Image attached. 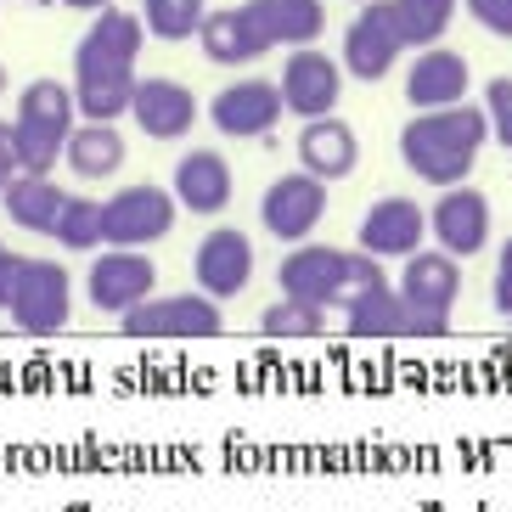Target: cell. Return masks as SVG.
Segmentation results:
<instances>
[{
    "label": "cell",
    "instance_id": "33",
    "mask_svg": "<svg viewBox=\"0 0 512 512\" xmlns=\"http://www.w3.org/2000/svg\"><path fill=\"white\" fill-rule=\"evenodd\" d=\"M490 304H496V316L512 321V237L501 242V254H496V287H490Z\"/></svg>",
    "mask_w": 512,
    "mask_h": 512
},
{
    "label": "cell",
    "instance_id": "6",
    "mask_svg": "<svg viewBox=\"0 0 512 512\" xmlns=\"http://www.w3.org/2000/svg\"><path fill=\"white\" fill-rule=\"evenodd\" d=\"M349 265H355V248H327V242H293L276 265V287L287 299L321 304V310H344L349 299Z\"/></svg>",
    "mask_w": 512,
    "mask_h": 512
},
{
    "label": "cell",
    "instance_id": "29",
    "mask_svg": "<svg viewBox=\"0 0 512 512\" xmlns=\"http://www.w3.org/2000/svg\"><path fill=\"white\" fill-rule=\"evenodd\" d=\"M203 17H209V0H141V23H147V34L152 40H169V46L197 40Z\"/></svg>",
    "mask_w": 512,
    "mask_h": 512
},
{
    "label": "cell",
    "instance_id": "36",
    "mask_svg": "<svg viewBox=\"0 0 512 512\" xmlns=\"http://www.w3.org/2000/svg\"><path fill=\"white\" fill-rule=\"evenodd\" d=\"M57 6H68V12H102V6H119V0H57Z\"/></svg>",
    "mask_w": 512,
    "mask_h": 512
},
{
    "label": "cell",
    "instance_id": "17",
    "mask_svg": "<svg viewBox=\"0 0 512 512\" xmlns=\"http://www.w3.org/2000/svg\"><path fill=\"white\" fill-rule=\"evenodd\" d=\"M147 40L152 34H147V23H141V12L102 6V12H91V29L79 34L74 68H136Z\"/></svg>",
    "mask_w": 512,
    "mask_h": 512
},
{
    "label": "cell",
    "instance_id": "23",
    "mask_svg": "<svg viewBox=\"0 0 512 512\" xmlns=\"http://www.w3.org/2000/svg\"><path fill=\"white\" fill-rule=\"evenodd\" d=\"M124 158H130V147H124L119 124H96V119H79L74 136H68V152H62V164L74 169L79 181H113Z\"/></svg>",
    "mask_w": 512,
    "mask_h": 512
},
{
    "label": "cell",
    "instance_id": "11",
    "mask_svg": "<svg viewBox=\"0 0 512 512\" xmlns=\"http://www.w3.org/2000/svg\"><path fill=\"white\" fill-rule=\"evenodd\" d=\"M276 85H282V102L299 124L327 119V113H338V96H344V62H332L321 46H299L287 51Z\"/></svg>",
    "mask_w": 512,
    "mask_h": 512
},
{
    "label": "cell",
    "instance_id": "27",
    "mask_svg": "<svg viewBox=\"0 0 512 512\" xmlns=\"http://www.w3.org/2000/svg\"><path fill=\"white\" fill-rule=\"evenodd\" d=\"M462 0H394V23H400V40L406 51H428L451 34Z\"/></svg>",
    "mask_w": 512,
    "mask_h": 512
},
{
    "label": "cell",
    "instance_id": "19",
    "mask_svg": "<svg viewBox=\"0 0 512 512\" xmlns=\"http://www.w3.org/2000/svg\"><path fill=\"white\" fill-rule=\"evenodd\" d=\"M473 91V68H467L462 51H445V46H428L411 57L406 68V102L417 113H439V107H456L467 102Z\"/></svg>",
    "mask_w": 512,
    "mask_h": 512
},
{
    "label": "cell",
    "instance_id": "22",
    "mask_svg": "<svg viewBox=\"0 0 512 512\" xmlns=\"http://www.w3.org/2000/svg\"><path fill=\"white\" fill-rule=\"evenodd\" d=\"M62 203H68V192H62L51 175H17V181L0 192L6 220H12L17 231H29V237H51V231H57Z\"/></svg>",
    "mask_w": 512,
    "mask_h": 512
},
{
    "label": "cell",
    "instance_id": "10",
    "mask_svg": "<svg viewBox=\"0 0 512 512\" xmlns=\"http://www.w3.org/2000/svg\"><path fill=\"white\" fill-rule=\"evenodd\" d=\"M203 119H209L226 141H265L276 124L287 119L282 85H276V79H231L226 91H214Z\"/></svg>",
    "mask_w": 512,
    "mask_h": 512
},
{
    "label": "cell",
    "instance_id": "5",
    "mask_svg": "<svg viewBox=\"0 0 512 512\" xmlns=\"http://www.w3.org/2000/svg\"><path fill=\"white\" fill-rule=\"evenodd\" d=\"M102 220H107V248H152L164 242L181 220V203L169 186H119L113 197H102Z\"/></svg>",
    "mask_w": 512,
    "mask_h": 512
},
{
    "label": "cell",
    "instance_id": "25",
    "mask_svg": "<svg viewBox=\"0 0 512 512\" xmlns=\"http://www.w3.org/2000/svg\"><path fill=\"white\" fill-rule=\"evenodd\" d=\"M406 299H400V287H372L361 299L344 304V332L349 338H366V344H394V338H406Z\"/></svg>",
    "mask_w": 512,
    "mask_h": 512
},
{
    "label": "cell",
    "instance_id": "14",
    "mask_svg": "<svg viewBox=\"0 0 512 512\" xmlns=\"http://www.w3.org/2000/svg\"><path fill=\"white\" fill-rule=\"evenodd\" d=\"M254 237L237 226H214L209 237L192 248V282L209 293V299H237V293H248V282H254Z\"/></svg>",
    "mask_w": 512,
    "mask_h": 512
},
{
    "label": "cell",
    "instance_id": "35",
    "mask_svg": "<svg viewBox=\"0 0 512 512\" xmlns=\"http://www.w3.org/2000/svg\"><path fill=\"white\" fill-rule=\"evenodd\" d=\"M23 175V158H17V136H12V119H0V192Z\"/></svg>",
    "mask_w": 512,
    "mask_h": 512
},
{
    "label": "cell",
    "instance_id": "32",
    "mask_svg": "<svg viewBox=\"0 0 512 512\" xmlns=\"http://www.w3.org/2000/svg\"><path fill=\"white\" fill-rule=\"evenodd\" d=\"M462 12L479 23L484 34L496 40H512V0H462Z\"/></svg>",
    "mask_w": 512,
    "mask_h": 512
},
{
    "label": "cell",
    "instance_id": "20",
    "mask_svg": "<svg viewBox=\"0 0 512 512\" xmlns=\"http://www.w3.org/2000/svg\"><path fill=\"white\" fill-rule=\"evenodd\" d=\"M400 299L411 310H439L451 316L456 299H462V259L445 254V248H417L411 259H400Z\"/></svg>",
    "mask_w": 512,
    "mask_h": 512
},
{
    "label": "cell",
    "instance_id": "9",
    "mask_svg": "<svg viewBox=\"0 0 512 512\" xmlns=\"http://www.w3.org/2000/svg\"><path fill=\"white\" fill-rule=\"evenodd\" d=\"M321 220H327V181H316L310 169L276 175L265 186V197H259V226L271 231L276 242H287V248L293 242H310Z\"/></svg>",
    "mask_w": 512,
    "mask_h": 512
},
{
    "label": "cell",
    "instance_id": "8",
    "mask_svg": "<svg viewBox=\"0 0 512 512\" xmlns=\"http://www.w3.org/2000/svg\"><path fill=\"white\" fill-rule=\"evenodd\" d=\"M406 57V40H400V23H394V0H366L361 17L344 29V62L349 79H361V85H377V79H389Z\"/></svg>",
    "mask_w": 512,
    "mask_h": 512
},
{
    "label": "cell",
    "instance_id": "1",
    "mask_svg": "<svg viewBox=\"0 0 512 512\" xmlns=\"http://www.w3.org/2000/svg\"><path fill=\"white\" fill-rule=\"evenodd\" d=\"M484 141H490L484 102H456V107H439V113H417L400 130V158H406L417 181L445 192V186H462L473 175Z\"/></svg>",
    "mask_w": 512,
    "mask_h": 512
},
{
    "label": "cell",
    "instance_id": "13",
    "mask_svg": "<svg viewBox=\"0 0 512 512\" xmlns=\"http://www.w3.org/2000/svg\"><path fill=\"white\" fill-rule=\"evenodd\" d=\"M490 226H496V214H490V197L479 186H445L439 203L428 209V237L456 259H473L490 248Z\"/></svg>",
    "mask_w": 512,
    "mask_h": 512
},
{
    "label": "cell",
    "instance_id": "28",
    "mask_svg": "<svg viewBox=\"0 0 512 512\" xmlns=\"http://www.w3.org/2000/svg\"><path fill=\"white\" fill-rule=\"evenodd\" d=\"M51 242H57V248H68V254H102V248H107L102 197L68 192V203H62V220H57V231H51Z\"/></svg>",
    "mask_w": 512,
    "mask_h": 512
},
{
    "label": "cell",
    "instance_id": "34",
    "mask_svg": "<svg viewBox=\"0 0 512 512\" xmlns=\"http://www.w3.org/2000/svg\"><path fill=\"white\" fill-rule=\"evenodd\" d=\"M411 310V304H406ZM406 338H422V344H428V338H451V316H439V310H411L406 316Z\"/></svg>",
    "mask_w": 512,
    "mask_h": 512
},
{
    "label": "cell",
    "instance_id": "7",
    "mask_svg": "<svg viewBox=\"0 0 512 512\" xmlns=\"http://www.w3.org/2000/svg\"><path fill=\"white\" fill-rule=\"evenodd\" d=\"M158 293V265L141 248H102L85 271V299L96 316H130L136 304H147Z\"/></svg>",
    "mask_w": 512,
    "mask_h": 512
},
{
    "label": "cell",
    "instance_id": "15",
    "mask_svg": "<svg viewBox=\"0 0 512 512\" xmlns=\"http://www.w3.org/2000/svg\"><path fill=\"white\" fill-rule=\"evenodd\" d=\"M130 119L147 141H186L203 119V102L192 96V85L181 79H136V102H130Z\"/></svg>",
    "mask_w": 512,
    "mask_h": 512
},
{
    "label": "cell",
    "instance_id": "38",
    "mask_svg": "<svg viewBox=\"0 0 512 512\" xmlns=\"http://www.w3.org/2000/svg\"><path fill=\"white\" fill-rule=\"evenodd\" d=\"M361 6H366V0H361Z\"/></svg>",
    "mask_w": 512,
    "mask_h": 512
},
{
    "label": "cell",
    "instance_id": "16",
    "mask_svg": "<svg viewBox=\"0 0 512 512\" xmlns=\"http://www.w3.org/2000/svg\"><path fill=\"white\" fill-rule=\"evenodd\" d=\"M355 242H361L372 259H411L428 242V209L422 203H411V197H377L372 209H366L361 231H355Z\"/></svg>",
    "mask_w": 512,
    "mask_h": 512
},
{
    "label": "cell",
    "instance_id": "12",
    "mask_svg": "<svg viewBox=\"0 0 512 512\" xmlns=\"http://www.w3.org/2000/svg\"><path fill=\"white\" fill-rule=\"evenodd\" d=\"M197 46L214 68H248L259 62L265 51H276L265 17H259V0H242V6H214L197 29Z\"/></svg>",
    "mask_w": 512,
    "mask_h": 512
},
{
    "label": "cell",
    "instance_id": "2",
    "mask_svg": "<svg viewBox=\"0 0 512 512\" xmlns=\"http://www.w3.org/2000/svg\"><path fill=\"white\" fill-rule=\"evenodd\" d=\"M0 310L12 316L17 332H29V338L62 332L68 316H74V276H68V265L6 254V265H0Z\"/></svg>",
    "mask_w": 512,
    "mask_h": 512
},
{
    "label": "cell",
    "instance_id": "3",
    "mask_svg": "<svg viewBox=\"0 0 512 512\" xmlns=\"http://www.w3.org/2000/svg\"><path fill=\"white\" fill-rule=\"evenodd\" d=\"M74 124H79L74 85H62V79H29V85L17 91V113H12L23 175H51V169L62 164V152H68Z\"/></svg>",
    "mask_w": 512,
    "mask_h": 512
},
{
    "label": "cell",
    "instance_id": "18",
    "mask_svg": "<svg viewBox=\"0 0 512 512\" xmlns=\"http://www.w3.org/2000/svg\"><path fill=\"white\" fill-rule=\"evenodd\" d=\"M169 192H175V203H181L186 214L214 220V214L231 209V197H237V175H231V164L214 147H192L186 158H175Z\"/></svg>",
    "mask_w": 512,
    "mask_h": 512
},
{
    "label": "cell",
    "instance_id": "30",
    "mask_svg": "<svg viewBox=\"0 0 512 512\" xmlns=\"http://www.w3.org/2000/svg\"><path fill=\"white\" fill-rule=\"evenodd\" d=\"M259 332H265V338H321V332H327V310L282 293V299L259 316Z\"/></svg>",
    "mask_w": 512,
    "mask_h": 512
},
{
    "label": "cell",
    "instance_id": "24",
    "mask_svg": "<svg viewBox=\"0 0 512 512\" xmlns=\"http://www.w3.org/2000/svg\"><path fill=\"white\" fill-rule=\"evenodd\" d=\"M136 68H74V102L79 119L96 124H119L136 102Z\"/></svg>",
    "mask_w": 512,
    "mask_h": 512
},
{
    "label": "cell",
    "instance_id": "37",
    "mask_svg": "<svg viewBox=\"0 0 512 512\" xmlns=\"http://www.w3.org/2000/svg\"><path fill=\"white\" fill-rule=\"evenodd\" d=\"M0 96H6V62H0Z\"/></svg>",
    "mask_w": 512,
    "mask_h": 512
},
{
    "label": "cell",
    "instance_id": "31",
    "mask_svg": "<svg viewBox=\"0 0 512 512\" xmlns=\"http://www.w3.org/2000/svg\"><path fill=\"white\" fill-rule=\"evenodd\" d=\"M484 113H490V141H501L512 152V79L484 85Z\"/></svg>",
    "mask_w": 512,
    "mask_h": 512
},
{
    "label": "cell",
    "instance_id": "21",
    "mask_svg": "<svg viewBox=\"0 0 512 512\" xmlns=\"http://www.w3.org/2000/svg\"><path fill=\"white\" fill-rule=\"evenodd\" d=\"M299 169H310L316 181H349L355 169H361V136L349 130L338 113H327V119H304L299 130Z\"/></svg>",
    "mask_w": 512,
    "mask_h": 512
},
{
    "label": "cell",
    "instance_id": "26",
    "mask_svg": "<svg viewBox=\"0 0 512 512\" xmlns=\"http://www.w3.org/2000/svg\"><path fill=\"white\" fill-rule=\"evenodd\" d=\"M259 17L282 51L316 46L327 34V0H259Z\"/></svg>",
    "mask_w": 512,
    "mask_h": 512
},
{
    "label": "cell",
    "instance_id": "4",
    "mask_svg": "<svg viewBox=\"0 0 512 512\" xmlns=\"http://www.w3.org/2000/svg\"><path fill=\"white\" fill-rule=\"evenodd\" d=\"M119 332L124 338H147V344H203V338L226 332V310L203 287L197 293H152L130 316H119Z\"/></svg>",
    "mask_w": 512,
    "mask_h": 512
}]
</instances>
